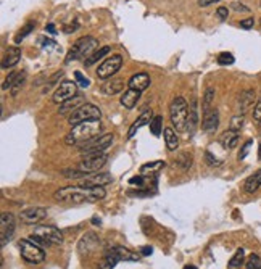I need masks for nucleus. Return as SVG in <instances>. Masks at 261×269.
Instances as JSON below:
<instances>
[{"label":"nucleus","mask_w":261,"mask_h":269,"mask_svg":"<svg viewBox=\"0 0 261 269\" xmlns=\"http://www.w3.org/2000/svg\"><path fill=\"white\" fill-rule=\"evenodd\" d=\"M107 192L103 187H79V185H70V187L58 189L53 194L55 200L68 202V203H84V202H98L103 200Z\"/></svg>","instance_id":"1"},{"label":"nucleus","mask_w":261,"mask_h":269,"mask_svg":"<svg viewBox=\"0 0 261 269\" xmlns=\"http://www.w3.org/2000/svg\"><path fill=\"white\" fill-rule=\"evenodd\" d=\"M102 133V123L100 119H92V121H86L81 123L71 128L68 135L65 137L66 145H84L89 140L95 139L98 134Z\"/></svg>","instance_id":"2"},{"label":"nucleus","mask_w":261,"mask_h":269,"mask_svg":"<svg viewBox=\"0 0 261 269\" xmlns=\"http://www.w3.org/2000/svg\"><path fill=\"white\" fill-rule=\"evenodd\" d=\"M98 47V41L95 37H91V36H86V37H81L74 42V45L71 47V50L66 55V60L65 63H71L74 60H81V58H89L92 55V50H95Z\"/></svg>","instance_id":"3"},{"label":"nucleus","mask_w":261,"mask_h":269,"mask_svg":"<svg viewBox=\"0 0 261 269\" xmlns=\"http://www.w3.org/2000/svg\"><path fill=\"white\" fill-rule=\"evenodd\" d=\"M37 245H62L63 234L55 226H37L29 237Z\"/></svg>","instance_id":"4"},{"label":"nucleus","mask_w":261,"mask_h":269,"mask_svg":"<svg viewBox=\"0 0 261 269\" xmlns=\"http://www.w3.org/2000/svg\"><path fill=\"white\" fill-rule=\"evenodd\" d=\"M189 105L187 102L182 97H176L173 102H171L169 107V118L171 123L176 128V131H187V118H189Z\"/></svg>","instance_id":"5"},{"label":"nucleus","mask_w":261,"mask_h":269,"mask_svg":"<svg viewBox=\"0 0 261 269\" xmlns=\"http://www.w3.org/2000/svg\"><path fill=\"white\" fill-rule=\"evenodd\" d=\"M113 140H115V134H112V133H108V134H102V135L95 137V139L89 140L87 144L81 145L79 152H81V155H82V157L98 155V153H103L105 150H107V148L112 147Z\"/></svg>","instance_id":"6"},{"label":"nucleus","mask_w":261,"mask_h":269,"mask_svg":"<svg viewBox=\"0 0 261 269\" xmlns=\"http://www.w3.org/2000/svg\"><path fill=\"white\" fill-rule=\"evenodd\" d=\"M20 251L23 260L31 263V265H39L46 260V251L42 250L41 245H37L36 242H32L31 239H23L20 242Z\"/></svg>","instance_id":"7"},{"label":"nucleus","mask_w":261,"mask_h":269,"mask_svg":"<svg viewBox=\"0 0 261 269\" xmlns=\"http://www.w3.org/2000/svg\"><path fill=\"white\" fill-rule=\"evenodd\" d=\"M100 116H102V112H100L98 107L92 105V103H84V105L77 108L74 113H71L68 123L71 128H74V126L81 123L92 121V119H100Z\"/></svg>","instance_id":"8"},{"label":"nucleus","mask_w":261,"mask_h":269,"mask_svg":"<svg viewBox=\"0 0 261 269\" xmlns=\"http://www.w3.org/2000/svg\"><path fill=\"white\" fill-rule=\"evenodd\" d=\"M16 229L15 216L8 211L0 213V245L5 247L12 240Z\"/></svg>","instance_id":"9"},{"label":"nucleus","mask_w":261,"mask_h":269,"mask_svg":"<svg viewBox=\"0 0 261 269\" xmlns=\"http://www.w3.org/2000/svg\"><path fill=\"white\" fill-rule=\"evenodd\" d=\"M121 65H123V57H121V55H113V57L107 58L98 67V69H97L98 79H108V78H112L113 74H116L119 71Z\"/></svg>","instance_id":"10"},{"label":"nucleus","mask_w":261,"mask_h":269,"mask_svg":"<svg viewBox=\"0 0 261 269\" xmlns=\"http://www.w3.org/2000/svg\"><path fill=\"white\" fill-rule=\"evenodd\" d=\"M76 95H77L76 82H73V81H63L62 84L58 86V89L53 92L52 100H53V103H58V105H62V103L68 102L70 98H73Z\"/></svg>","instance_id":"11"},{"label":"nucleus","mask_w":261,"mask_h":269,"mask_svg":"<svg viewBox=\"0 0 261 269\" xmlns=\"http://www.w3.org/2000/svg\"><path fill=\"white\" fill-rule=\"evenodd\" d=\"M108 161L107 153H98V155H89L82 158V161L79 164V169L86 173H95L98 169H102Z\"/></svg>","instance_id":"12"},{"label":"nucleus","mask_w":261,"mask_h":269,"mask_svg":"<svg viewBox=\"0 0 261 269\" xmlns=\"http://www.w3.org/2000/svg\"><path fill=\"white\" fill-rule=\"evenodd\" d=\"M46 216H47V210H46V208H42V206H32V208H27V210L20 213V221L24 223V224H29V226H32V224L41 223Z\"/></svg>","instance_id":"13"},{"label":"nucleus","mask_w":261,"mask_h":269,"mask_svg":"<svg viewBox=\"0 0 261 269\" xmlns=\"http://www.w3.org/2000/svg\"><path fill=\"white\" fill-rule=\"evenodd\" d=\"M218 126H219V113H218V110H216V108H212L210 112L203 113L202 129L205 131V133H208V134L216 133Z\"/></svg>","instance_id":"14"},{"label":"nucleus","mask_w":261,"mask_h":269,"mask_svg":"<svg viewBox=\"0 0 261 269\" xmlns=\"http://www.w3.org/2000/svg\"><path fill=\"white\" fill-rule=\"evenodd\" d=\"M112 182H113V178L110 173H98V174L87 176L84 179V187H103V185H108Z\"/></svg>","instance_id":"15"},{"label":"nucleus","mask_w":261,"mask_h":269,"mask_svg":"<svg viewBox=\"0 0 261 269\" xmlns=\"http://www.w3.org/2000/svg\"><path fill=\"white\" fill-rule=\"evenodd\" d=\"M153 119V112L152 110H143V113L139 116L134 123H132V126L129 128V131H127V139H132L136 134H137V131L141 129V128H143L145 124H150V121Z\"/></svg>","instance_id":"16"},{"label":"nucleus","mask_w":261,"mask_h":269,"mask_svg":"<svg viewBox=\"0 0 261 269\" xmlns=\"http://www.w3.org/2000/svg\"><path fill=\"white\" fill-rule=\"evenodd\" d=\"M150 82L152 81H150V76L147 73H137V74L132 76L127 84H129V89H136L139 92H143L150 86Z\"/></svg>","instance_id":"17"},{"label":"nucleus","mask_w":261,"mask_h":269,"mask_svg":"<svg viewBox=\"0 0 261 269\" xmlns=\"http://www.w3.org/2000/svg\"><path fill=\"white\" fill-rule=\"evenodd\" d=\"M100 244L98 237L94 232H87L82 235V239L79 240V245H77V248H79L81 253H86V251H92L95 247Z\"/></svg>","instance_id":"18"},{"label":"nucleus","mask_w":261,"mask_h":269,"mask_svg":"<svg viewBox=\"0 0 261 269\" xmlns=\"http://www.w3.org/2000/svg\"><path fill=\"white\" fill-rule=\"evenodd\" d=\"M255 100H257V94H255L253 89L243 90L240 94V97H238V110H240V113L243 114L248 108H252Z\"/></svg>","instance_id":"19"},{"label":"nucleus","mask_w":261,"mask_h":269,"mask_svg":"<svg viewBox=\"0 0 261 269\" xmlns=\"http://www.w3.org/2000/svg\"><path fill=\"white\" fill-rule=\"evenodd\" d=\"M21 58V50L18 47H10L7 52L3 55V60H2V68L7 69V68H13L16 63L20 62Z\"/></svg>","instance_id":"20"},{"label":"nucleus","mask_w":261,"mask_h":269,"mask_svg":"<svg viewBox=\"0 0 261 269\" xmlns=\"http://www.w3.org/2000/svg\"><path fill=\"white\" fill-rule=\"evenodd\" d=\"M141 94H142V92H139L136 89H127L124 94L121 95V98H119L121 105H123L124 108H127V110H132L137 105L139 98H141Z\"/></svg>","instance_id":"21"},{"label":"nucleus","mask_w":261,"mask_h":269,"mask_svg":"<svg viewBox=\"0 0 261 269\" xmlns=\"http://www.w3.org/2000/svg\"><path fill=\"white\" fill-rule=\"evenodd\" d=\"M110 251L118 258L119 261H137L139 260V255L134 253V251H131L129 248H126V247H113V248H110Z\"/></svg>","instance_id":"22"},{"label":"nucleus","mask_w":261,"mask_h":269,"mask_svg":"<svg viewBox=\"0 0 261 269\" xmlns=\"http://www.w3.org/2000/svg\"><path fill=\"white\" fill-rule=\"evenodd\" d=\"M261 187V169H258L257 173H253L252 176H248L243 182V190L247 194H255L258 189Z\"/></svg>","instance_id":"23"},{"label":"nucleus","mask_w":261,"mask_h":269,"mask_svg":"<svg viewBox=\"0 0 261 269\" xmlns=\"http://www.w3.org/2000/svg\"><path fill=\"white\" fill-rule=\"evenodd\" d=\"M221 145H223L224 148H227V150H231V148H236L237 144H238V133L237 131H232V129H227L226 133H223V135H221Z\"/></svg>","instance_id":"24"},{"label":"nucleus","mask_w":261,"mask_h":269,"mask_svg":"<svg viewBox=\"0 0 261 269\" xmlns=\"http://www.w3.org/2000/svg\"><path fill=\"white\" fill-rule=\"evenodd\" d=\"M124 89V82L121 79H113V81H107L102 86V92L105 95H116L119 94L121 90Z\"/></svg>","instance_id":"25"},{"label":"nucleus","mask_w":261,"mask_h":269,"mask_svg":"<svg viewBox=\"0 0 261 269\" xmlns=\"http://www.w3.org/2000/svg\"><path fill=\"white\" fill-rule=\"evenodd\" d=\"M82 105H84V98H82V95H76L73 98H70L68 102H65V103L60 105V113H62V114H66L68 112L74 113L76 110L79 107H82Z\"/></svg>","instance_id":"26"},{"label":"nucleus","mask_w":261,"mask_h":269,"mask_svg":"<svg viewBox=\"0 0 261 269\" xmlns=\"http://www.w3.org/2000/svg\"><path fill=\"white\" fill-rule=\"evenodd\" d=\"M198 126V112H197V102H192V107L189 110V118H187V131L190 134H193V131Z\"/></svg>","instance_id":"27"},{"label":"nucleus","mask_w":261,"mask_h":269,"mask_svg":"<svg viewBox=\"0 0 261 269\" xmlns=\"http://www.w3.org/2000/svg\"><path fill=\"white\" fill-rule=\"evenodd\" d=\"M165 142H166L168 150H171V152H174L176 148L179 147V139H177V135H176L173 128H166L165 129Z\"/></svg>","instance_id":"28"},{"label":"nucleus","mask_w":261,"mask_h":269,"mask_svg":"<svg viewBox=\"0 0 261 269\" xmlns=\"http://www.w3.org/2000/svg\"><path fill=\"white\" fill-rule=\"evenodd\" d=\"M119 263V260L118 258H116L112 251H107V253H105V256L102 258V260H100V263H98V268L97 269H115V266L118 265Z\"/></svg>","instance_id":"29"},{"label":"nucleus","mask_w":261,"mask_h":269,"mask_svg":"<svg viewBox=\"0 0 261 269\" xmlns=\"http://www.w3.org/2000/svg\"><path fill=\"white\" fill-rule=\"evenodd\" d=\"M110 52H112V48H110V47H100L97 52H94V53L91 55V57L86 58L84 65H86V67H92L94 63H97L100 58H103L105 55H108Z\"/></svg>","instance_id":"30"},{"label":"nucleus","mask_w":261,"mask_h":269,"mask_svg":"<svg viewBox=\"0 0 261 269\" xmlns=\"http://www.w3.org/2000/svg\"><path fill=\"white\" fill-rule=\"evenodd\" d=\"M214 100V89L213 87H208L203 94V103H202V108H203V113H207L212 110V103Z\"/></svg>","instance_id":"31"},{"label":"nucleus","mask_w":261,"mask_h":269,"mask_svg":"<svg viewBox=\"0 0 261 269\" xmlns=\"http://www.w3.org/2000/svg\"><path fill=\"white\" fill-rule=\"evenodd\" d=\"M192 155L190 153H181L179 157H177V160H176V164L179 166L181 169H184V171H187L189 168L192 166Z\"/></svg>","instance_id":"32"},{"label":"nucleus","mask_w":261,"mask_h":269,"mask_svg":"<svg viewBox=\"0 0 261 269\" xmlns=\"http://www.w3.org/2000/svg\"><path fill=\"white\" fill-rule=\"evenodd\" d=\"M243 260H245V250H243V248H238V250L236 251V255L231 258L229 268H231V269H237L240 265H243Z\"/></svg>","instance_id":"33"},{"label":"nucleus","mask_w":261,"mask_h":269,"mask_svg":"<svg viewBox=\"0 0 261 269\" xmlns=\"http://www.w3.org/2000/svg\"><path fill=\"white\" fill-rule=\"evenodd\" d=\"M62 174L66 179H86L89 176L86 171H82V169H63Z\"/></svg>","instance_id":"34"},{"label":"nucleus","mask_w":261,"mask_h":269,"mask_svg":"<svg viewBox=\"0 0 261 269\" xmlns=\"http://www.w3.org/2000/svg\"><path fill=\"white\" fill-rule=\"evenodd\" d=\"M150 131L153 135H160L163 131V116H153V119L150 121Z\"/></svg>","instance_id":"35"},{"label":"nucleus","mask_w":261,"mask_h":269,"mask_svg":"<svg viewBox=\"0 0 261 269\" xmlns=\"http://www.w3.org/2000/svg\"><path fill=\"white\" fill-rule=\"evenodd\" d=\"M165 166V161H153V163H148V164H143L141 168V174H148V173H157L160 171Z\"/></svg>","instance_id":"36"},{"label":"nucleus","mask_w":261,"mask_h":269,"mask_svg":"<svg viewBox=\"0 0 261 269\" xmlns=\"http://www.w3.org/2000/svg\"><path fill=\"white\" fill-rule=\"evenodd\" d=\"M32 31H34V23H27V24L23 27V29H21V31L18 32V34H16L15 42H16V44H20L23 39H26V37L29 36Z\"/></svg>","instance_id":"37"},{"label":"nucleus","mask_w":261,"mask_h":269,"mask_svg":"<svg viewBox=\"0 0 261 269\" xmlns=\"http://www.w3.org/2000/svg\"><path fill=\"white\" fill-rule=\"evenodd\" d=\"M243 123H245V118H243V114H237V116H234V118L231 119L229 129L240 133V129L243 128Z\"/></svg>","instance_id":"38"},{"label":"nucleus","mask_w":261,"mask_h":269,"mask_svg":"<svg viewBox=\"0 0 261 269\" xmlns=\"http://www.w3.org/2000/svg\"><path fill=\"white\" fill-rule=\"evenodd\" d=\"M24 81H26V71H21V73L18 74V78H16V81H15V84H13V87H12V95H16L20 92V89L23 87V84H24Z\"/></svg>","instance_id":"39"},{"label":"nucleus","mask_w":261,"mask_h":269,"mask_svg":"<svg viewBox=\"0 0 261 269\" xmlns=\"http://www.w3.org/2000/svg\"><path fill=\"white\" fill-rule=\"evenodd\" d=\"M245 266L247 269H261V258L258 255H250Z\"/></svg>","instance_id":"40"},{"label":"nucleus","mask_w":261,"mask_h":269,"mask_svg":"<svg viewBox=\"0 0 261 269\" xmlns=\"http://www.w3.org/2000/svg\"><path fill=\"white\" fill-rule=\"evenodd\" d=\"M236 62V58H234V55L229 53V52H223V53H219V57H218V63L219 65H232Z\"/></svg>","instance_id":"41"},{"label":"nucleus","mask_w":261,"mask_h":269,"mask_svg":"<svg viewBox=\"0 0 261 269\" xmlns=\"http://www.w3.org/2000/svg\"><path fill=\"white\" fill-rule=\"evenodd\" d=\"M18 74H20V73H16V71H12V73H10V76H8V78L3 81V86H2V89H3V90H7V89H12V87H13V84H15V81H16V78H18Z\"/></svg>","instance_id":"42"},{"label":"nucleus","mask_w":261,"mask_h":269,"mask_svg":"<svg viewBox=\"0 0 261 269\" xmlns=\"http://www.w3.org/2000/svg\"><path fill=\"white\" fill-rule=\"evenodd\" d=\"M74 78H76V84H79L81 87H89L91 86V81H89L81 71H74Z\"/></svg>","instance_id":"43"},{"label":"nucleus","mask_w":261,"mask_h":269,"mask_svg":"<svg viewBox=\"0 0 261 269\" xmlns=\"http://www.w3.org/2000/svg\"><path fill=\"white\" fill-rule=\"evenodd\" d=\"M205 161H207L210 166H219L221 161L218 160L216 157H213V153L212 152H207L205 153Z\"/></svg>","instance_id":"44"},{"label":"nucleus","mask_w":261,"mask_h":269,"mask_svg":"<svg viewBox=\"0 0 261 269\" xmlns=\"http://www.w3.org/2000/svg\"><path fill=\"white\" fill-rule=\"evenodd\" d=\"M252 145H253L252 140H247V142H245V145L242 147L240 153H238V160H243V158H245V157L248 155V152H250V148H252Z\"/></svg>","instance_id":"45"},{"label":"nucleus","mask_w":261,"mask_h":269,"mask_svg":"<svg viewBox=\"0 0 261 269\" xmlns=\"http://www.w3.org/2000/svg\"><path fill=\"white\" fill-rule=\"evenodd\" d=\"M253 119L257 123H261V100L257 102V105L253 108Z\"/></svg>","instance_id":"46"},{"label":"nucleus","mask_w":261,"mask_h":269,"mask_svg":"<svg viewBox=\"0 0 261 269\" xmlns=\"http://www.w3.org/2000/svg\"><path fill=\"white\" fill-rule=\"evenodd\" d=\"M143 180H145V176H143V174H139V176H136V178H131L129 182H131L132 185H139V187H142V185H143Z\"/></svg>","instance_id":"47"},{"label":"nucleus","mask_w":261,"mask_h":269,"mask_svg":"<svg viewBox=\"0 0 261 269\" xmlns=\"http://www.w3.org/2000/svg\"><path fill=\"white\" fill-rule=\"evenodd\" d=\"M216 15H218L221 20H227V16H229V10H227V7H219L218 10H216Z\"/></svg>","instance_id":"48"},{"label":"nucleus","mask_w":261,"mask_h":269,"mask_svg":"<svg viewBox=\"0 0 261 269\" xmlns=\"http://www.w3.org/2000/svg\"><path fill=\"white\" fill-rule=\"evenodd\" d=\"M232 8H234L236 10V12H250V8L248 7H245V5H243V3H238V2H234V3H232Z\"/></svg>","instance_id":"49"},{"label":"nucleus","mask_w":261,"mask_h":269,"mask_svg":"<svg viewBox=\"0 0 261 269\" xmlns=\"http://www.w3.org/2000/svg\"><path fill=\"white\" fill-rule=\"evenodd\" d=\"M253 24H255V20L253 18H247V20L240 21V26L243 27V29H250V27H253Z\"/></svg>","instance_id":"50"},{"label":"nucleus","mask_w":261,"mask_h":269,"mask_svg":"<svg viewBox=\"0 0 261 269\" xmlns=\"http://www.w3.org/2000/svg\"><path fill=\"white\" fill-rule=\"evenodd\" d=\"M152 253H153L152 247H142V248H141V255H143V256H150Z\"/></svg>","instance_id":"51"},{"label":"nucleus","mask_w":261,"mask_h":269,"mask_svg":"<svg viewBox=\"0 0 261 269\" xmlns=\"http://www.w3.org/2000/svg\"><path fill=\"white\" fill-rule=\"evenodd\" d=\"M77 29V23H74V24H70V26H65L63 27V31L66 32V34H71L73 31H76Z\"/></svg>","instance_id":"52"},{"label":"nucleus","mask_w":261,"mask_h":269,"mask_svg":"<svg viewBox=\"0 0 261 269\" xmlns=\"http://www.w3.org/2000/svg\"><path fill=\"white\" fill-rule=\"evenodd\" d=\"M216 2H219V0H198V5L200 7H208V5L216 3Z\"/></svg>","instance_id":"53"},{"label":"nucleus","mask_w":261,"mask_h":269,"mask_svg":"<svg viewBox=\"0 0 261 269\" xmlns=\"http://www.w3.org/2000/svg\"><path fill=\"white\" fill-rule=\"evenodd\" d=\"M46 29L50 32V34H57V32H55V24H52V23H50V24H47V27H46Z\"/></svg>","instance_id":"54"},{"label":"nucleus","mask_w":261,"mask_h":269,"mask_svg":"<svg viewBox=\"0 0 261 269\" xmlns=\"http://www.w3.org/2000/svg\"><path fill=\"white\" fill-rule=\"evenodd\" d=\"M184 269H197L195 266H192V265H189V266H186Z\"/></svg>","instance_id":"55"},{"label":"nucleus","mask_w":261,"mask_h":269,"mask_svg":"<svg viewBox=\"0 0 261 269\" xmlns=\"http://www.w3.org/2000/svg\"><path fill=\"white\" fill-rule=\"evenodd\" d=\"M258 157H260V160H261V144H260V153H258Z\"/></svg>","instance_id":"56"},{"label":"nucleus","mask_w":261,"mask_h":269,"mask_svg":"<svg viewBox=\"0 0 261 269\" xmlns=\"http://www.w3.org/2000/svg\"><path fill=\"white\" fill-rule=\"evenodd\" d=\"M260 24H261V18H260Z\"/></svg>","instance_id":"57"}]
</instances>
